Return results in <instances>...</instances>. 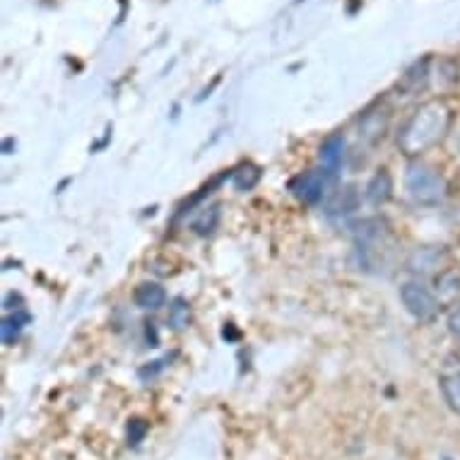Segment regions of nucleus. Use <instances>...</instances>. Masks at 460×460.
<instances>
[{"instance_id": "obj_1", "label": "nucleus", "mask_w": 460, "mask_h": 460, "mask_svg": "<svg viewBox=\"0 0 460 460\" xmlns=\"http://www.w3.org/2000/svg\"><path fill=\"white\" fill-rule=\"evenodd\" d=\"M453 111L441 99L424 102L398 133V150L408 159H420L437 147L451 130Z\"/></svg>"}, {"instance_id": "obj_2", "label": "nucleus", "mask_w": 460, "mask_h": 460, "mask_svg": "<svg viewBox=\"0 0 460 460\" xmlns=\"http://www.w3.org/2000/svg\"><path fill=\"white\" fill-rule=\"evenodd\" d=\"M405 189H408V196L424 208L444 203V198L448 196V183L444 176L438 174L434 166L424 164L420 159L410 162L408 172H405Z\"/></svg>"}, {"instance_id": "obj_3", "label": "nucleus", "mask_w": 460, "mask_h": 460, "mask_svg": "<svg viewBox=\"0 0 460 460\" xmlns=\"http://www.w3.org/2000/svg\"><path fill=\"white\" fill-rule=\"evenodd\" d=\"M400 302L405 306L410 316L420 321V323H429L434 321V316L441 309V304H438L437 295H434V289L420 282V279H410V282H402L400 285Z\"/></svg>"}, {"instance_id": "obj_4", "label": "nucleus", "mask_w": 460, "mask_h": 460, "mask_svg": "<svg viewBox=\"0 0 460 460\" xmlns=\"http://www.w3.org/2000/svg\"><path fill=\"white\" fill-rule=\"evenodd\" d=\"M332 176L325 172V169H311V172H304L292 181V193H295L296 200H302L304 205H316L323 200V196L328 193V183H331Z\"/></svg>"}, {"instance_id": "obj_5", "label": "nucleus", "mask_w": 460, "mask_h": 460, "mask_svg": "<svg viewBox=\"0 0 460 460\" xmlns=\"http://www.w3.org/2000/svg\"><path fill=\"white\" fill-rule=\"evenodd\" d=\"M448 261V251L444 246H420L408 256V268L412 275H431V272H444V265Z\"/></svg>"}, {"instance_id": "obj_6", "label": "nucleus", "mask_w": 460, "mask_h": 460, "mask_svg": "<svg viewBox=\"0 0 460 460\" xmlns=\"http://www.w3.org/2000/svg\"><path fill=\"white\" fill-rule=\"evenodd\" d=\"M345 150H348V140L342 133H331L328 137H323V143L318 147V159L331 176L340 172V166L345 162Z\"/></svg>"}, {"instance_id": "obj_7", "label": "nucleus", "mask_w": 460, "mask_h": 460, "mask_svg": "<svg viewBox=\"0 0 460 460\" xmlns=\"http://www.w3.org/2000/svg\"><path fill=\"white\" fill-rule=\"evenodd\" d=\"M133 302L137 309L159 311L166 304V289L159 282H143L133 292Z\"/></svg>"}, {"instance_id": "obj_8", "label": "nucleus", "mask_w": 460, "mask_h": 460, "mask_svg": "<svg viewBox=\"0 0 460 460\" xmlns=\"http://www.w3.org/2000/svg\"><path fill=\"white\" fill-rule=\"evenodd\" d=\"M393 196V176L385 169H378L376 174L371 176L367 189H364V198L369 200L374 208H381L391 200Z\"/></svg>"}, {"instance_id": "obj_9", "label": "nucleus", "mask_w": 460, "mask_h": 460, "mask_svg": "<svg viewBox=\"0 0 460 460\" xmlns=\"http://www.w3.org/2000/svg\"><path fill=\"white\" fill-rule=\"evenodd\" d=\"M441 306H458L460 299V272L444 270L438 272L437 289H434Z\"/></svg>"}, {"instance_id": "obj_10", "label": "nucleus", "mask_w": 460, "mask_h": 460, "mask_svg": "<svg viewBox=\"0 0 460 460\" xmlns=\"http://www.w3.org/2000/svg\"><path fill=\"white\" fill-rule=\"evenodd\" d=\"M388 130V111H374V113H364L362 116V126H359V136L369 143H378L381 137L385 136Z\"/></svg>"}, {"instance_id": "obj_11", "label": "nucleus", "mask_w": 460, "mask_h": 460, "mask_svg": "<svg viewBox=\"0 0 460 460\" xmlns=\"http://www.w3.org/2000/svg\"><path fill=\"white\" fill-rule=\"evenodd\" d=\"M427 80H429V58H422V61H417L415 66L402 75L400 87L408 92V94H417V92L427 87Z\"/></svg>"}, {"instance_id": "obj_12", "label": "nucleus", "mask_w": 460, "mask_h": 460, "mask_svg": "<svg viewBox=\"0 0 460 460\" xmlns=\"http://www.w3.org/2000/svg\"><path fill=\"white\" fill-rule=\"evenodd\" d=\"M30 323V314L27 311H15L10 316L3 318V325H0V335H3V342L5 345H15L17 340L22 338V331Z\"/></svg>"}, {"instance_id": "obj_13", "label": "nucleus", "mask_w": 460, "mask_h": 460, "mask_svg": "<svg viewBox=\"0 0 460 460\" xmlns=\"http://www.w3.org/2000/svg\"><path fill=\"white\" fill-rule=\"evenodd\" d=\"M357 208H359V193H357L355 186L340 189L338 193L331 198V203H328V212H331V215H352Z\"/></svg>"}, {"instance_id": "obj_14", "label": "nucleus", "mask_w": 460, "mask_h": 460, "mask_svg": "<svg viewBox=\"0 0 460 460\" xmlns=\"http://www.w3.org/2000/svg\"><path fill=\"white\" fill-rule=\"evenodd\" d=\"M261 176H263V172H261V166L251 164V162H246V164H242L239 169H236L234 174H232V183H234L236 190H253L261 183Z\"/></svg>"}, {"instance_id": "obj_15", "label": "nucleus", "mask_w": 460, "mask_h": 460, "mask_svg": "<svg viewBox=\"0 0 460 460\" xmlns=\"http://www.w3.org/2000/svg\"><path fill=\"white\" fill-rule=\"evenodd\" d=\"M219 225V205H208L203 210L198 212V217L193 219V232L198 236H208L212 234Z\"/></svg>"}, {"instance_id": "obj_16", "label": "nucleus", "mask_w": 460, "mask_h": 460, "mask_svg": "<svg viewBox=\"0 0 460 460\" xmlns=\"http://www.w3.org/2000/svg\"><path fill=\"white\" fill-rule=\"evenodd\" d=\"M441 393H444L446 405L460 415V371L441 376Z\"/></svg>"}, {"instance_id": "obj_17", "label": "nucleus", "mask_w": 460, "mask_h": 460, "mask_svg": "<svg viewBox=\"0 0 460 460\" xmlns=\"http://www.w3.org/2000/svg\"><path fill=\"white\" fill-rule=\"evenodd\" d=\"M190 323V306L183 299H174V304L169 306V325L174 331H183Z\"/></svg>"}, {"instance_id": "obj_18", "label": "nucleus", "mask_w": 460, "mask_h": 460, "mask_svg": "<svg viewBox=\"0 0 460 460\" xmlns=\"http://www.w3.org/2000/svg\"><path fill=\"white\" fill-rule=\"evenodd\" d=\"M147 431H150V424L145 422V420H140V417H133V420H128V444L137 446L140 441H145Z\"/></svg>"}, {"instance_id": "obj_19", "label": "nucleus", "mask_w": 460, "mask_h": 460, "mask_svg": "<svg viewBox=\"0 0 460 460\" xmlns=\"http://www.w3.org/2000/svg\"><path fill=\"white\" fill-rule=\"evenodd\" d=\"M448 331H451L453 338L460 340V304L453 306L451 314H448Z\"/></svg>"}, {"instance_id": "obj_20", "label": "nucleus", "mask_w": 460, "mask_h": 460, "mask_svg": "<svg viewBox=\"0 0 460 460\" xmlns=\"http://www.w3.org/2000/svg\"><path fill=\"white\" fill-rule=\"evenodd\" d=\"M10 147H13V140H5V143H3V152H5V155H13Z\"/></svg>"}, {"instance_id": "obj_21", "label": "nucleus", "mask_w": 460, "mask_h": 460, "mask_svg": "<svg viewBox=\"0 0 460 460\" xmlns=\"http://www.w3.org/2000/svg\"><path fill=\"white\" fill-rule=\"evenodd\" d=\"M458 147H460V136H458Z\"/></svg>"}]
</instances>
